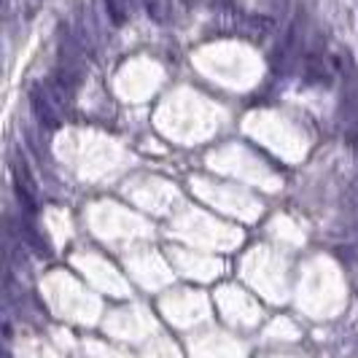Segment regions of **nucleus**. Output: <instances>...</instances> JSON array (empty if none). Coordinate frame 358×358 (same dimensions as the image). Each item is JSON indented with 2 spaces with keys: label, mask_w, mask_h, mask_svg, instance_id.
<instances>
[{
  "label": "nucleus",
  "mask_w": 358,
  "mask_h": 358,
  "mask_svg": "<svg viewBox=\"0 0 358 358\" xmlns=\"http://www.w3.org/2000/svg\"><path fill=\"white\" fill-rule=\"evenodd\" d=\"M30 106H33L36 119L46 127V129H57V127L62 124L59 110H57V103H54L52 92L46 90V87H36V90L30 92Z\"/></svg>",
  "instance_id": "obj_1"
},
{
  "label": "nucleus",
  "mask_w": 358,
  "mask_h": 358,
  "mask_svg": "<svg viewBox=\"0 0 358 358\" xmlns=\"http://www.w3.org/2000/svg\"><path fill=\"white\" fill-rule=\"evenodd\" d=\"M19 232H22V240L33 248V251L38 253V256H52V248L46 245V240H41V234H38V229H36V224H33V218L27 215L24 221H22V227H19Z\"/></svg>",
  "instance_id": "obj_2"
},
{
  "label": "nucleus",
  "mask_w": 358,
  "mask_h": 358,
  "mask_svg": "<svg viewBox=\"0 0 358 358\" xmlns=\"http://www.w3.org/2000/svg\"><path fill=\"white\" fill-rule=\"evenodd\" d=\"M106 8H108V17H110V22H113L116 27L127 24V19H129V6H127L124 0H106Z\"/></svg>",
  "instance_id": "obj_3"
},
{
  "label": "nucleus",
  "mask_w": 358,
  "mask_h": 358,
  "mask_svg": "<svg viewBox=\"0 0 358 358\" xmlns=\"http://www.w3.org/2000/svg\"><path fill=\"white\" fill-rule=\"evenodd\" d=\"M145 11H148V17L154 19V22H164V11H167V0H145Z\"/></svg>",
  "instance_id": "obj_4"
},
{
  "label": "nucleus",
  "mask_w": 358,
  "mask_h": 358,
  "mask_svg": "<svg viewBox=\"0 0 358 358\" xmlns=\"http://www.w3.org/2000/svg\"><path fill=\"white\" fill-rule=\"evenodd\" d=\"M180 3H183V6H186V8H192V6H194V3H197V0H180Z\"/></svg>",
  "instance_id": "obj_5"
},
{
  "label": "nucleus",
  "mask_w": 358,
  "mask_h": 358,
  "mask_svg": "<svg viewBox=\"0 0 358 358\" xmlns=\"http://www.w3.org/2000/svg\"><path fill=\"white\" fill-rule=\"evenodd\" d=\"M229 3H232V0H218V6H229Z\"/></svg>",
  "instance_id": "obj_6"
}]
</instances>
